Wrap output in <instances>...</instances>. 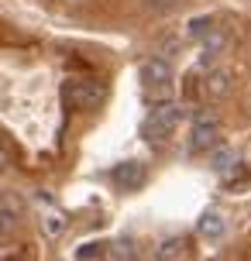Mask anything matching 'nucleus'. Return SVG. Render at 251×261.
Returning <instances> with one entry per match:
<instances>
[{
  "label": "nucleus",
  "instance_id": "nucleus-1",
  "mask_svg": "<svg viewBox=\"0 0 251 261\" xmlns=\"http://www.w3.org/2000/svg\"><path fill=\"white\" fill-rule=\"evenodd\" d=\"M62 96L76 110H96L100 100H104V90L96 83H90V79H69L66 86H62Z\"/></svg>",
  "mask_w": 251,
  "mask_h": 261
},
{
  "label": "nucleus",
  "instance_id": "nucleus-2",
  "mask_svg": "<svg viewBox=\"0 0 251 261\" xmlns=\"http://www.w3.org/2000/svg\"><path fill=\"white\" fill-rule=\"evenodd\" d=\"M175 127H179V107L175 103H159L145 120V134L152 141H155V138H169Z\"/></svg>",
  "mask_w": 251,
  "mask_h": 261
},
{
  "label": "nucleus",
  "instance_id": "nucleus-3",
  "mask_svg": "<svg viewBox=\"0 0 251 261\" xmlns=\"http://www.w3.org/2000/svg\"><path fill=\"white\" fill-rule=\"evenodd\" d=\"M217 138H220V127H217V120L213 117H199L189 130V151L193 155H203V151H210L217 148Z\"/></svg>",
  "mask_w": 251,
  "mask_h": 261
},
{
  "label": "nucleus",
  "instance_id": "nucleus-4",
  "mask_svg": "<svg viewBox=\"0 0 251 261\" xmlns=\"http://www.w3.org/2000/svg\"><path fill=\"white\" fill-rule=\"evenodd\" d=\"M141 79H145V86L155 96H165L169 93V79H172V65L165 62V59H148L145 65H141Z\"/></svg>",
  "mask_w": 251,
  "mask_h": 261
},
{
  "label": "nucleus",
  "instance_id": "nucleus-5",
  "mask_svg": "<svg viewBox=\"0 0 251 261\" xmlns=\"http://www.w3.org/2000/svg\"><path fill=\"white\" fill-rule=\"evenodd\" d=\"M114 182L124 186V189H134V186L145 182V165L141 162H120L114 169Z\"/></svg>",
  "mask_w": 251,
  "mask_h": 261
},
{
  "label": "nucleus",
  "instance_id": "nucleus-6",
  "mask_svg": "<svg viewBox=\"0 0 251 261\" xmlns=\"http://www.w3.org/2000/svg\"><path fill=\"white\" fill-rule=\"evenodd\" d=\"M203 41V62H210L213 55H220L231 45V31H224V28H213L207 38H199Z\"/></svg>",
  "mask_w": 251,
  "mask_h": 261
},
{
  "label": "nucleus",
  "instance_id": "nucleus-7",
  "mask_svg": "<svg viewBox=\"0 0 251 261\" xmlns=\"http://www.w3.org/2000/svg\"><path fill=\"white\" fill-rule=\"evenodd\" d=\"M107 254H110V261H138V244L131 237H117V241H110Z\"/></svg>",
  "mask_w": 251,
  "mask_h": 261
},
{
  "label": "nucleus",
  "instance_id": "nucleus-8",
  "mask_svg": "<svg viewBox=\"0 0 251 261\" xmlns=\"http://www.w3.org/2000/svg\"><path fill=\"white\" fill-rule=\"evenodd\" d=\"M155 258H159V261H183L186 258V241H183V237H169V241H162L159 251H155Z\"/></svg>",
  "mask_w": 251,
  "mask_h": 261
},
{
  "label": "nucleus",
  "instance_id": "nucleus-9",
  "mask_svg": "<svg viewBox=\"0 0 251 261\" xmlns=\"http://www.w3.org/2000/svg\"><path fill=\"white\" fill-rule=\"evenodd\" d=\"M196 230L203 237L217 241V237L224 234V217H220V213H203V217H199V223H196Z\"/></svg>",
  "mask_w": 251,
  "mask_h": 261
},
{
  "label": "nucleus",
  "instance_id": "nucleus-10",
  "mask_svg": "<svg viewBox=\"0 0 251 261\" xmlns=\"http://www.w3.org/2000/svg\"><path fill=\"white\" fill-rule=\"evenodd\" d=\"M203 90L210 93V96H220V93L231 90V76L217 69V72H210V76H203Z\"/></svg>",
  "mask_w": 251,
  "mask_h": 261
},
{
  "label": "nucleus",
  "instance_id": "nucleus-11",
  "mask_svg": "<svg viewBox=\"0 0 251 261\" xmlns=\"http://www.w3.org/2000/svg\"><path fill=\"white\" fill-rule=\"evenodd\" d=\"M241 162H238V155L234 151H227V148H220V151H213V169L220 172V175H231V172L238 169Z\"/></svg>",
  "mask_w": 251,
  "mask_h": 261
},
{
  "label": "nucleus",
  "instance_id": "nucleus-12",
  "mask_svg": "<svg viewBox=\"0 0 251 261\" xmlns=\"http://www.w3.org/2000/svg\"><path fill=\"white\" fill-rule=\"evenodd\" d=\"M213 28H217V21H213V17H196V21H189V28H186V31H189L193 38H207Z\"/></svg>",
  "mask_w": 251,
  "mask_h": 261
},
{
  "label": "nucleus",
  "instance_id": "nucleus-13",
  "mask_svg": "<svg viewBox=\"0 0 251 261\" xmlns=\"http://www.w3.org/2000/svg\"><path fill=\"white\" fill-rule=\"evenodd\" d=\"M104 251H107L104 241H90V244H83V248L76 251V261H93V258H100Z\"/></svg>",
  "mask_w": 251,
  "mask_h": 261
},
{
  "label": "nucleus",
  "instance_id": "nucleus-14",
  "mask_svg": "<svg viewBox=\"0 0 251 261\" xmlns=\"http://www.w3.org/2000/svg\"><path fill=\"white\" fill-rule=\"evenodd\" d=\"M14 227H17V217H14L11 210L0 206V241H7V237L14 234Z\"/></svg>",
  "mask_w": 251,
  "mask_h": 261
},
{
  "label": "nucleus",
  "instance_id": "nucleus-15",
  "mask_svg": "<svg viewBox=\"0 0 251 261\" xmlns=\"http://www.w3.org/2000/svg\"><path fill=\"white\" fill-rule=\"evenodd\" d=\"M41 227H45V234H62V217L59 213H45L41 217Z\"/></svg>",
  "mask_w": 251,
  "mask_h": 261
},
{
  "label": "nucleus",
  "instance_id": "nucleus-16",
  "mask_svg": "<svg viewBox=\"0 0 251 261\" xmlns=\"http://www.w3.org/2000/svg\"><path fill=\"white\" fill-rule=\"evenodd\" d=\"M148 7L155 14H172L175 7H179V0H148Z\"/></svg>",
  "mask_w": 251,
  "mask_h": 261
},
{
  "label": "nucleus",
  "instance_id": "nucleus-17",
  "mask_svg": "<svg viewBox=\"0 0 251 261\" xmlns=\"http://www.w3.org/2000/svg\"><path fill=\"white\" fill-rule=\"evenodd\" d=\"M11 158H14V151H11V141L0 134V169H7L11 165Z\"/></svg>",
  "mask_w": 251,
  "mask_h": 261
},
{
  "label": "nucleus",
  "instance_id": "nucleus-18",
  "mask_svg": "<svg viewBox=\"0 0 251 261\" xmlns=\"http://www.w3.org/2000/svg\"><path fill=\"white\" fill-rule=\"evenodd\" d=\"M0 206H4V210H11L14 217H17V213H21V203H17V199H14V196H4V199H0Z\"/></svg>",
  "mask_w": 251,
  "mask_h": 261
},
{
  "label": "nucleus",
  "instance_id": "nucleus-19",
  "mask_svg": "<svg viewBox=\"0 0 251 261\" xmlns=\"http://www.w3.org/2000/svg\"><path fill=\"white\" fill-rule=\"evenodd\" d=\"M4 261H17V258H4Z\"/></svg>",
  "mask_w": 251,
  "mask_h": 261
}]
</instances>
